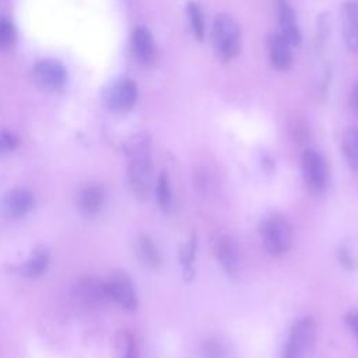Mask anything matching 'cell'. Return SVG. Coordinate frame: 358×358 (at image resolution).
Segmentation results:
<instances>
[{"label": "cell", "mask_w": 358, "mask_h": 358, "mask_svg": "<svg viewBox=\"0 0 358 358\" xmlns=\"http://www.w3.org/2000/svg\"><path fill=\"white\" fill-rule=\"evenodd\" d=\"M260 234L263 245L271 256L285 255L292 245V228L282 215L273 214L267 217L262 222Z\"/></svg>", "instance_id": "3957f363"}, {"label": "cell", "mask_w": 358, "mask_h": 358, "mask_svg": "<svg viewBox=\"0 0 358 358\" xmlns=\"http://www.w3.org/2000/svg\"><path fill=\"white\" fill-rule=\"evenodd\" d=\"M186 11H187V17H189L190 27H192L194 36L199 41H201L206 34V25H204V17H203L200 4L196 1H189L186 6Z\"/></svg>", "instance_id": "44dd1931"}, {"label": "cell", "mask_w": 358, "mask_h": 358, "mask_svg": "<svg viewBox=\"0 0 358 358\" xmlns=\"http://www.w3.org/2000/svg\"><path fill=\"white\" fill-rule=\"evenodd\" d=\"M344 41L348 49L358 53V1H345L341 7Z\"/></svg>", "instance_id": "7c38bea8"}, {"label": "cell", "mask_w": 358, "mask_h": 358, "mask_svg": "<svg viewBox=\"0 0 358 358\" xmlns=\"http://www.w3.org/2000/svg\"><path fill=\"white\" fill-rule=\"evenodd\" d=\"M116 358H138V348L134 336L129 330H122L115 343Z\"/></svg>", "instance_id": "ac0fdd59"}, {"label": "cell", "mask_w": 358, "mask_h": 358, "mask_svg": "<svg viewBox=\"0 0 358 358\" xmlns=\"http://www.w3.org/2000/svg\"><path fill=\"white\" fill-rule=\"evenodd\" d=\"M213 43L218 57L229 62L241 52V29L236 21L228 14H218L213 22Z\"/></svg>", "instance_id": "7a4b0ae2"}, {"label": "cell", "mask_w": 358, "mask_h": 358, "mask_svg": "<svg viewBox=\"0 0 358 358\" xmlns=\"http://www.w3.org/2000/svg\"><path fill=\"white\" fill-rule=\"evenodd\" d=\"M316 333V323L312 316L301 317L291 329L282 358H306Z\"/></svg>", "instance_id": "277c9868"}, {"label": "cell", "mask_w": 358, "mask_h": 358, "mask_svg": "<svg viewBox=\"0 0 358 358\" xmlns=\"http://www.w3.org/2000/svg\"><path fill=\"white\" fill-rule=\"evenodd\" d=\"M155 194H157V200H158V204L161 206V208L168 210L171 207L172 193H171L169 179H168L166 172H161L157 186H155Z\"/></svg>", "instance_id": "603a6c76"}, {"label": "cell", "mask_w": 358, "mask_h": 358, "mask_svg": "<svg viewBox=\"0 0 358 358\" xmlns=\"http://www.w3.org/2000/svg\"><path fill=\"white\" fill-rule=\"evenodd\" d=\"M131 46L136 57L141 63H151L155 56V42L151 32L144 27H137L133 31Z\"/></svg>", "instance_id": "9a60e30c"}, {"label": "cell", "mask_w": 358, "mask_h": 358, "mask_svg": "<svg viewBox=\"0 0 358 358\" xmlns=\"http://www.w3.org/2000/svg\"><path fill=\"white\" fill-rule=\"evenodd\" d=\"M268 52H270V62L275 70L285 71L291 69L292 66L291 45L281 34H275L270 36Z\"/></svg>", "instance_id": "4fadbf2b"}, {"label": "cell", "mask_w": 358, "mask_h": 358, "mask_svg": "<svg viewBox=\"0 0 358 358\" xmlns=\"http://www.w3.org/2000/svg\"><path fill=\"white\" fill-rule=\"evenodd\" d=\"M109 299L115 301L126 310H134L137 308V295L130 277L122 271L116 270L110 274L109 280L105 282Z\"/></svg>", "instance_id": "8992f818"}, {"label": "cell", "mask_w": 358, "mask_h": 358, "mask_svg": "<svg viewBox=\"0 0 358 358\" xmlns=\"http://www.w3.org/2000/svg\"><path fill=\"white\" fill-rule=\"evenodd\" d=\"M17 145V138L14 134L3 131L0 133V151H11Z\"/></svg>", "instance_id": "d4e9b609"}, {"label": "cell", "mask_w": 358, "mask_h": 358, "mask_svg": "<svg viewBox=\"0 0 358 358\" xmlns=\"http://www.w3.org/2000/svg\"><path fill=\"white\" fill-rule=\"evenodd\" d=\"M34 207V196L27 189L8 190L1 199V210L10 218L25 215Z\"/></svg>", "instance_id": "8fae6325"}, {"label": "cell", "mask_w": 358, "mask_h": 358, "mask_svg": "<svg viewBox=\"0 0 358 358\" xmlns=\"http://www.w3.org/2000/svg\"><path fill=\"white\" fill-rule=\"evenodd\" d=\"M343 151L350 166L358 171V129H348L343 136Z\"/></svg>", "instance_id": "d6986e66"}, {"label": "cell", "mask_w": 358, "mask_h": 358, "mask_svg": "<svg viewBox=\"0 0 358 358\" xmlns=\"http://www.w3.org/2000/svg\"><path fill=\"white\" fill-rule=\"evenodd\" d=\"M105 193L98 185H88L78 193V208L88 217L96 215L103 206Z\"/></svg>", "instance_id": "2e32d148"}, {"label": "cell", "mask_w": 358, "mask_h": 358, "mask_svg": "<svg viewBox=\"0 0 358 358\" xmlns=\"http://www.w3.org/2000/svg\"><path fill=\"white\" fill-rule=\"evenodd\" d=\"M196 246H197L196 235H192V238L187 242H185L179 249V260L183 266L185 274H192L193 273L192 264H193V260H194V256H196Z\"/></svg>", "instance_id": "7402d4cb"}, {"label": "cell", "mask_w": 358, "mask_h": 358, "mask_svg": "<svg viewBox=\"0 0 358 358\" xmlns=\"http://www.w3.org/2000/svg\"><path fill=\"white\" fill-rule=\"evenodd\" d=\"M215 257L229 275H235L239 271L241 250L236 241L229 235H222L215 241L214 246Z\"/></svg>", "instance_id": "30bf717a"}, {"label": "cell", "mask_w": 358, "mask_h": 358, "mask_svg": "<svg viewBox=\"0 0 358 358\" xmlns=\"http://www.w3.org/2000/svg\"><path fill=\"white\" fill-rule=\"evenodd\" d=\"M35 81L45 90L57 91L63 88L67 74L62 63L48 59L39 62L34 69Z\"/></svg>", "instance_id": "9c48e42d"}, {"label": "cell", "mask_w": 358, "mask_h": 358, "mask_svg": "<svg viewBox=\"0 0 358 358\" xmlns=\"http://www.w3.org/2000/svg\"><path fill=\"white\" fill-rule=\"evenodd\" d=\"M351 105L358 112V83L354 85L352 92H351Z\"/></svg>", "instance_id": "4316f807"}, {"label": "cell", "mask_w": 358, "mask_h": 358, "mask_svg": "<svg viewBox=\"0 0 358 358\" xmlns=\"http://www.w3.org/2000/svg\"><path fill=\"white\" fill-rule=\"evenodd\" d=\"M138 253L141 259L151 267H158L161 264V255L154 245V242L147 235H140L137 242Z\"/></svg>", "instance_id": "ffe728a7"}, {"label": "cell", "mask_w": 358, "mask_h": 358, "mask_svg": "<svg viewBox=\"0 0 358 358\" xmlns=\"http://www.w3.org/2000/svg\"><path fill=\"white\" fill-rule=\"evenodd\" d=\"M345 322L358 340V310H350L345 316Z\"/></svg>", "instance_id": "484cf974"}, {"label": "cell", "mask_w": 358, "mask_h": 358, "mask_svg": "<svg viewBox=\"0 0 358 358\" xmlns=\"http://www.w3.org/2000/svg\"><path fill=\"white\" fill-rule=\"evenodd\" d=\"M278 7V21L281 28V35L289 42L291 46L301 43V31L296 24L295 13L287 0H277Z\"/></svg>", "instance_id": "5bb4252c"}, {"label": "cell", "mask_w": 358, "mask_h": 358, "mask_svg": "<svg viewBox=\"0 0 358 358\" xmlns=\"http://www.w3.org/2000/svg\"><path fill=\"white\" fill-rule=\"evenodd\" d=\"M48 266H49V250L43 246H39L32 250L29 259L21 266L20 271L22 275L34 278L43 274Z\"/></svg>", "instance_id": "e0dca14e"}, {"label": "cell", "mask_w": 358, "mask_h": 358, "mask_svg": "<svg viewBox=\"0 0 358 358\" xmlns=\"http://www.w3.org/2000/svg\"><path fill=\"white\" fill-rule=\"evenodd\" d=\"M129 158V180L137 197L144 199L150 193L152 180V165L150 138L145 134L133 136L124 145Z\"/></svg>", "instance_id": "6da1fadb"}, {"label": "cell", "mask_w": 358, "mask_h": 358, "mask_svg": "<svg viewBox=\"0 0 358 358\" xmlns=\"http://www.w3.org/2000/svg\"><path fill=\"white\" fill-rule=\"evenodd\" d=\"M14 36L15 31L13 24L6 18H0V46L11 45L14 42Z\"/></svg>", "instance_id": "cb8c5ba5"}, {"label": "cell", "mask_w": 358, "mask_h": 358, "mask_svg": "<svg viewBox=\"0 0 358 358\" xmlns=\"http://www.w3.org/2000/svg\"><path fill=\"white\" fill-rule=\"evenodd\" d=\"M302 173L306 187L313 194H320L327 187L329 169L324 158L315 150L302 154Z\"/></svg>", "instance_id": "5b68a950"}, {"label": "cell", "mask_w": 358, "mask_h": 358, "mask_svg": "<svg viewBox=\"0 0 358 358\" xmlns=\"http://www.w3.org/2000/svg\"><path fill=\"white\" fill-rule=\"evenodd\" d=\"M137 99V85L127 77H119L115 80L105 94L108 106L113 110H127Z\"/></svg>", "instance_id": "52a82bcc"}, {"label": "cell", "mask_w": 358, "mask_h": 358, "mask_svg": "<svg viewBox=\"0 0 358 358\" xmlns=\"http://www.w3.org/2000/svg\"><path fill=\"white\" fill-rule=\"evenodd\" d=\"M74 294L77 299H80L85 306L90 308H98L109 299L105 282L91 275L83 277L77 281L74 287Z\"/></svg>", "instance_id": "ba28073f"}]
</instances>
